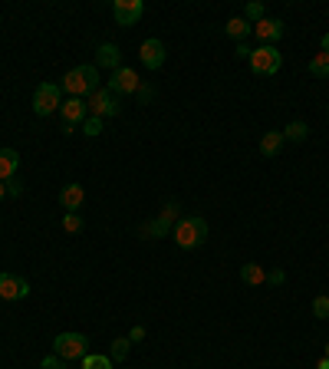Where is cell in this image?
<instances>
[{"mask_svg":"<svg viewBox=\"0 0 329 369\" xmlns=\"http://www.w3.org/2000/svg\"><path fill=\"white\" fill-rule=\"evenodd\" d=\"M313 313L319 317V320H326V317H329V297H323V294L316 297V300H313Z\"/></svg>","mask_w":329,"mask_h":369,"instance_id":"obj_27","label":"cell"},{"mask_svg":"<svg viewBox=\"0 0 329 369\" xmlns=\"http://www.w3.org/2000/svg\"><path fill=\"white\" fill-rule=\"evenodd\" d=\"M280 66H284V57H280V50L277 46H260V50H254L251 53V70H254L257 76H273L280 73Z\"/></svg>","mask_w":329,"mask_h":369,"instance_id":"obj_6","label":"cell"},{"mask_svg":"<svg viewBox=\"0 0 329 369\" xmlns=\"http://www.w3.org/2000/svg\"><path fill=\"white\" fill-rule=\"evenodd\" d=\"M60 116H63V122H66V126H83V122H86V116H89V106H86V99H76V96H70V99H63Z\"/></svg>","mask_w":329,"mask_h":369,"instance_id":"obj_12","label":"cell"},{"mask_svg":"<svg viewBox=\"0 0 329 369\" xmlns=\"http://www.w3.org/2000/svg\"><path fill=\"white\" fill-rule=\"evenodd\" d=\"M86 106H89V116H99V119H112V116H119V96L116 92H109V89H96L89 99H86Z\"/></svg>","mask_w":329,"mask_h":369,"instance_id":"obj_7","label":"cell"},{"mask_svg":"<svg viewBox=\"0 0 329 369\" xmlns=\"http://www.w3.org/2000/svg\"><path fill=\"white\" fill-rule=\"evenodd\" d=\"M63 231L79 235V231H83V215H79V211H66V218H63Z\"/></svg>","mask_w":329,"mask_h":369,"instance_id":"obj_24","label":"cell"},{"mask_svg":"<svg viewBox=\"0 0 329 369\" xmlns=\"http://www.w3.org/2000/svg\"><path fill=\"white\" fill-rule=\"evenodd\" d=\"M175 244H178L181 251H195V248H201L204 241H208V221L204 218H181L178 224H175Z\"/></svg>","mask_w":329,"mask_h":369,"instance_id":"obj_2","label":"cell"},{"mask_svg":"<svg viewBox=\"0 0 329 369\" xmlns=\"http://www.w3.org/2000/svg\"><path fill=\"white\" fill-rule=\"evenodd\" d=\"M63 92H70V96H76V99H83V96H92L96 89H99V70L96 66H73L70 73L63 76L60 83Z\"/></svg>","mask_w":329,"mask_h":369,"instance_id":"obj_1","label":"cell"},{"mask_svg":"<svg viewBox=\"0 0 329 369\" xmlns=\"http://www.w3.org/2000/svg\"><path fill=\"white\" fill-rule=\"evenodd\" d=\"M129 340H132V343H142V340H145V326H132Z\"/></svg>","mask_w":329,"mask_h":369,"instance_id":"obj_29","label":"cell"},{"mask_svg":"<svg viewBox=\"0 0 329 369\" xmlns=\"http://www.w3.org/2000/svg\"><path fill=\"white\" fill-rule=\"evenodd\" d=\"M96 66H105V70H119L122 66V50L116 43H103L99 50H96Z\"/></svg>","mask_w":329,"mask_h":369,"instance_id":"obj_15","label":"cell"},{"mask_svg":"<svg viewBox=\"0 0 329 369\" xmlns=\"http://www.w3.org/2000/svg\"><path fill=\"white\" fill-rule=\"evenodd\" d=\"M264 17H267V14H264V3H257V0L244 7V20H247V23H251V20H254V23H260Z\"/></svg>","mask_w":329,"mask_h":369,"instance_id":"obj_25","label":"cell"},{"mask_svg":"<svg viewBox=\"0 0 329 369\" xmlns=\"http://www.w3.org/2000/svg\"><path fill=\"white\" fill-rule=\"evenodd\" d=\"M83 369H112V359L103 353H89L83 356Z\"/></svg>","mask_w":329,"mask_h":369,"instance_id":"obj_22","label":"cell"},{"mask_svg":"<svg viewBox=\"0 0 329 369\" xmlns=\"http://www.w3.org/2000/svg\"><path fill=\"white\" fill-rule=\"evenodd\" d=\"M53 353L60 359H83V356H89V340L83 333H60L53 340Z\"/></svg>","mask_w":329,"mask_h":369,"instance_id":"obj_4","label":"cell"},{"mask_svg":"<svg viewBox=\"0 0 329 369\" xmlns=\"http://www.w3.org/2000/svg\"><path fill=\"white\" fill-rule=\"evenodd\" d=\"M20 192H23V185H20L17 178H10V181H7V195H14V198H17Z\"/></svg>","mask_w":329,"mask_h":369,"instance_id":"obj_31","label":"cell"},{"mask_svg":"<svg viewBox=\"0 0 329 369\" xmlns=\"http://www.w3.org/2000/svg\"><path fill=\"white\" fill-rule=\"evenodd\" d=\"M323 53H329V33L323 37Z\"/></svg>","mask_w":329,"mask_h":369,"instance_id":"obj_35","label":"cell"},{"mask_svg":"<svg viewBox=\"0 0 329 369\" xmlns=\"http://www.w3.org/2000/svg\"><path fill=\"white\" fill-rule=\"evenodd\" d=\"M306 135H310V126H306L303 119H297V122H290V126L284 129V139H290V142H303Z\"/></svg>","mask_w":329,"mask_h":369,"instance_id":"obj_20","label":"cell"},{"mask_svg":"<svg viewBox=\"0 0 329 369\" xmlns=\"http://www.w3.org/2000/svg\"><path fill=\"white\" fill-rule=\"evenodd\" d=\"M7 198V181H0V201Z\"/></svg>","mask_w":329,"mask_h":369,"instance_id":"obj_34","label":"cell"},{"mask_svg":"<svg viewBox=\"0 0 329 369\" xmlns=\"http://www.w3.org/2000/svg\"><path fill=\"white\" fill-rule=\"evenodd\" d=\"M175 224H178V205L171 201V205H164V211L155 218V221L142 224V228H138V235L145 237V241H155V237H164L168 231H175Z\"/></svg>","mask_w":329,"mask_h":369,"instance_id":"obj_5","label":"cell"},{"mask_svg":"<svg viewBox=\"0 0 329 369\" xmlns=\"http://www.w3.org/2000/svg\"><path fill=\"white\" fill-rule=\"evenodd\" d=\"M83 132L89 135V139L103 135V119H99V116H86V122H83Z\"/></svg>","mask_w":329,"mask_h":369,"instance_id":"obj_26","label":"cell"},{"mask_svg":"<svg viewBox=\"0 0 329 369\" xmlns=\"http://www.w3.org/2000/svg\"><path fill=\"white\" fill-rule=\"evenodd\" d=\"M60 205L66 208V211H79V208L86 205V188H83V185H76V181H70V185H63V192H60Z\"/></svg>","mask_w":329,"mask_h":369,"instance_id":"obj_14","label":"cell"},{"mask_svg":"<svg viewBox=\"0 0 329 369\" xmlns=\"http://www.w3.org/2000/svg\"><path fill=\"white\" fill-rule=\"evenodd\" d=\"M164 57H168V53H164V43L158 40V37H149L145 43L138 46V59H142V66L151 70V73L164 66Z\"/></svg>","mask_w":329,"mask_h":369,"instance_id":"obj_10","label":"cell"},{"mask_svg":"<svg viewBox=\"0 0 329 369\" xmlns=\"http://www.w3.org/2000/svg\"><path fill=\"white\" fill-rule=\"evenodd\" d=\"M316 369H329V359H326V356H323V359L316 363Z\"/></svg>","mask_w":329,"mask_h":369,"instance_id":"obj_33","label":"cell"},{"mask_svg":"<svg viewBox=\"0 0 329 369\" xmlns=\"http://www.w3.org/2000/svg\"><path fill=\"white\" fill-rule=\"evenodd\" d=\"M310 76H316V79H323V76H329V53H316L313 59H310Z\"/></svg>","mask_w":329,"mask_h":369,"instance_id":"obj_21","label":"cell"},{"mask_svg":"<svg viewBox=\"0 0 329 369\" xmlns=\"http://www.w3.org/2000/svg\"><path fill=\"white\" fill-rule=\"evenodd\" d=\"M326 359H329V343H326Z\"/></svg>","mask_w":329,"mask_h":369,"instance_id":"obj_36","label":"cell"},{"mask_svg":"<svg viewBox=\"0 0 329 369\" xmlns=\"http://www.w3.org/2000/svg\"><path fill=\"white\" fill-rule=\"evenodd\" d=\"M240 281L251 283V287H260V283H267V274H264L260 264H244L240 267Z\"/></svg>","mask_w":329,"mask_h":369,"instance_id":"obj_19","label":"cell"},{"mask_svg":"<svg viewBox=\"0 0 329 369\" xmlns=\"http://www.w3.org/2000/svg\"><path fill=\"white\" fill-rule=\"evenodd\" d=\"M60 106H63V96H60V86H56V83H40V86L33 89V112L40 119L53 116Z\"/></svg>","mask_w":329,"mask_h":369,"instance_id":"obj_3","label":"cell"},{"mask_svg":"<svg viewBox=\"0 0 329 369\" xmlns=\"http://www.w3.org/2000/svg\"><path fill=\"white\" fill-rule=\"evenodd\" d=\"M105 89H109V92H116V96H132V92H138V89H142V83H138V73H135V70L119 66L116 73L109 76Z\"/></svg>","mask_w":329,"mask_h":369,"instance_id":"obj_8","label":"cell"},{"mask_svg":"<svg viewBox=\"0 0 329 369\" xmlns=\"http://www.w3.org/2000/svg\"><path fill=\"white\" fill-rule=\"evenodd\" d=\"M254 33L264 40L267 46H273L280 37H284V20H273V17H264L260 23H254Z\"/></svg>","mask_w":329,"mask_h":369,"instance_id":"obj_13","label":"cell"},{"mask_svg":"<svg viewBox=\"0 0 329 369\" xmlns=\"http://www.w3.org/2000/svg\"><path fill=\"white\" fill-rule=\"evenodd\" d=\"M20 168V155L17 148H0V181H10Z\"/></svg>","mask_w":329,"mask_h":369,"instance_id":"obj_17","label":"cell"},{"mask_svg":"<svg viewBox=\"0 0 329 369\" xmlns=\"http://www.w3.org/2000/svg\"><path fill=\"white\" fill-rule=\"evenodd\" d=\"M267 281H270V283H284V281H286V274L280 270V267H277V270H270V274H267Z\"/></svg>","mask_w":329,"mask_h":369,"instance_id":"obj_30","label":"cell"},{"mask_svg":"<svg viewBox=\"0 0 329 369\" xmlns=\"http://www.w3.org/2000/svg\"><path fill=\"white\" fill-rule=\"evenodd\" d=\"M40 369H63V359L56 353H50V356H43V359H40Z\"/></svg>","mask_w":329,"mask_h":369,"instance_id":"obj_28","label":"cell"},{"mask_svg":"<svg viewBox=\"0 0 329 369\" xmlns=\"http://www.w3.org/2000/svg\"><path fill=\"white\" fill-rule=\"evenodd\" d=\"M224 33L231 37V40H237V43H247V37L254 33V23H247L244 17H231L224 23Z\"/></svg>","mask_w":329,"mask_h":369,"instance_id":"obj_16","label":"cell"},{"mask_svg":"<svg viewBox=\"0 0 329 369\" xmlns=\"http://www.w3.org/2000/svg\"><path fill=\"white\" fill-rule=\"evenodd\" d=\"M0 297L3 300H27L30 297V283L17 274H0Z\"/></svg>","mask_w":329,"mask_h":369,"instance_id":"obj_11","label":"cell"},{"mask_svg":"<svg viewBox=\"0 0 329 369\" xmlns=\"http://www.w3.org/2000/svg\"><path fill=\"white\" fill-rule=\"evenodd\" d=\"M145 14V3L142 0H116L112 3V17H116V23L119 27H135L138 20Z\"/></svg>","mask_w":329,"mask_h":369,"instance_id":"obj_9","label":"cell"},{"mask_svg":"<svg viewBox=\"0 0 329 369\" xmlns=\"http://www.w3.org/2000/svg\"><path fill=\"white\" fill-rule=\"evenodd\" d=\"M251 53H254V50H251L247 43H237V57L240 59H251Z\"/></svg>","mask_w":329,"mask_h":369,"instance_id":"obj_32","label":"cell"},{"mask_svg":"<svg viewBox=\"0 0 329 369\" xmlns=\"http://www.w3.org/2000/svg\"><path fill=\"white\" fill-rule=\"evenodd\" d=\"M284 142H286L284 132H267L260 139V155H264V159H273V155L284 148Z\"/></svg>","mask_w":329,"mask_h":369,"instance_id":"obj_18","label":"cell"},{"mask_svg":"<svg viewBox=\"0 0 329 369\" xmlns=\"http://www.w3.org/2000/svg\"><path fill=\"white\" fill-rule=\"evenodd\" d=\"M129 350H132V340L122 337V340L112 343V356H109V359H112V363H122V359H129Z\"/></svg>","mask_w":329,"mask_h":369,"instance_id":"obj_23","label":"cell"}]
</instances>
